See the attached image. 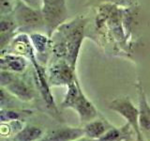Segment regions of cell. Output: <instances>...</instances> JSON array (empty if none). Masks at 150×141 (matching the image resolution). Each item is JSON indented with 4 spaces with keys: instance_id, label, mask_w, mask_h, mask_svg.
<instances>
[{
    "instance_id": "obj_1",
    "label": "cell",
    "mask_w": 150,
    "mask_h": 141,
    "mask_svg": "<svg viewBox=\"0 0 150 141\" xmlns=\"http://www.w3.org/2000/svg\"><path fill=\"white\" fill-rule=\"evenodd\" d=\"M86 24V18L77 17L69 22H65L54 31L51 37V52L54 60L64 59L76 70Z\"/></svg>"
},
{
    "instance_id": "obj_2",
    "label": "cell",
    "mask_w": 150,
    "mask_h": 141,
    "mask_svg": "<svg viewBox=\"0 0 150 141\" xmlns=\"http://www.w3.org/2000/svg\"><path fill=\"white\" fill-rule=\"evenodd\" d=\"M12 15L18 26V30H35L44 27V19L41 9H35L16 0Z\"/></svg>"
},
{
    "instance_id": "obj_3",
    "label": "cell",
    "mask_w": 150,
    "mask_h": 141,
    "mask_svg": "<svg viewBox=\"0 0 150 141\" xmlns=\"http://www.w3.org/2000/svg\"><path fill=\"white\" fill-rule=\"evenodd\" d=\"M41 11L44 19V29L50 38L54 31L66 22L68 8L66 0H51L42 3Z\"/></svg>"
},
{
    "instance_id": "obj_4",
    "label": "cell",
    "mask_w": 150,
    "mask_h": 141,
    "mask_svg": "<svg viewBox=\"0 0 150 141\" xmlns=\"http://www.w3.org/2000/svg\"><path fill=\"white\" fill-rule=\"evenodd\" d=\"M1 88L22 102H31L34 99V90L16 73L1 70Z\"/></svg>"
},
{
    "instance_id": "obj_5",
    "label": "cell",
    "mask_w": 150,
    "mask_h": 141,
    "mask_svg": "<svg viewBox=\"0 0 150 141\" xmlns=\"http://www.w3.org/2000/svg\"><path fill=\"white\" fill-rule=\"evenodd\" d=\"M109 109L116 112L128 121L135 135L141 133L139 126V109L128 96L117 97L109 103Z\"/></svg>"
},
{
    "instance_id": "obj_6",
    "label": "cell",
    "mask_w": 150,
    "mask_h": 141,
    "mask_svg": "<svg viewBox=\"0 0 150 141\" xmlns=\"http://www.w3.org/2000/svg\"><path fill=\"white\" fill-rule=\"evenodd\" d=\"M50 86H69L77 79L75 70L64 59H56L49 68L47 75Z\"/></svg>"
},
{
    "instance_id": "obj_7",
    "label": "cell",
    "mask_w": 150,
    "mask_h": 141,
    "mask_svg": "<svg viewBox=\"0 0 150 141\" xmlns=\"http://www.w3.org/2000/svg\"><path fill=\"white\" fill-rule=\"evenodd\" d=\"M69 108H71L79 116V119L83 123H87L89 121L96 120L98 116V112L92 102L84 95L81 87L76 94V96L69 103Z\"/></svg>"
},
{
    "instance_id": "obj_8",
    "label": "cell",
    "mask_w": 150,
    "mask_h": 141,
    "mask_svg": "<svg viewBox=\"0 0 150 141\" xmlns=\"http://www.w3.org/2000/svg\"><path fill=\"white\" fill-rule=\"evenodd\" d=\"M139 97V126L141 132L144 134H150V105L147 102L143 85L140 81L136 85Z\"/></svg>"
},
{
    "instance_id": "obj_9",
    "label": "cell",
    "mask_w": 150,
    "mask_h": 141,
    "mask_svg": "<svg viewBox=\"0 0 150 141\" xmlns=\"http://www.w3.org/2000/svg\"><path fill=\"white\" fill-rule=\"evenodd\" d=\"M16 30H18V26L12 13L8 14V15H1V20H0V45H1V51L6 48L14 39V37L16 36Z\"/></svg>"
},
{
    "instance_id": "obj_10",
    "label": "cell",
    "mask_w": 150,
    "mask_h": 141,
    "mask_svg": "<svg viewBox=\"0 0 150 141\" xmlns=\"http://www.w3.org/2000/svg\"><path fill=\"white\" fill-rule=\"evenodd\" d=\"M1 70L20 73L25 70L28 65L27 58L20 55L2 53L1 55Z\"/></svg>"
},
{
    "instance_id": "obj_11",
    "label": "cell",
    "mask_w": 150,
    "mask_h": 141,
    "mask_svg": "<svg viewBox=\"0 0 150 141\" xmlns=\"http://www.w3.org/2000/svg\"><path fill=\"white\" fill-rule=\"evenodd\" d=\"M30 40L32 42L33 48L37 54V59L40 62L42 58H47L49 54V50L52 51L51 38L48 35L41 34V33H30Z\"/></svg>"
},
{
    "instance_id": "obj_12",
    "label": "cell",
    "mask_w": 150,
    "mask_h": 141,
    "mask_svg": "<svg viewBox=\"0 0 150 141\" xmlns=\"http://www.w3.org/2000/svg\"><path fill=\"white\" fill-rule=\"evenodd\" d=\"M47 136L50 141H75L84 136V130L79 127H64Z\"/></svg>"
},
{
    "instance_id": "obj_13",
    "label": "cell",
    "mask_w": 150,
    "mask_h": 141,
    "mask_svg": "<svg viewBox=\"0 0 150 141\" xmlns=\"http://www.w3.org/2000/svg\"><path fill=\"white\" fill-rule=\"evenodd\" d=\"M44 131L36 125H25L12 136V141H38L43 137Z\"/></svg>"
},
{
    "instance_id": "obj_14",
    "label": "cell",
    "mask_w": 150,
    "mask_h": 141,
    "mask_svg": "<svg viewBox=\"0 0 150 141\" xmlns=\"http://www.w3.org/2000/svg\"><path fill=\"white\" fill-rule=\"evenodd\" d=\"M109 128H111V127L106 122L102 121L101 120L96 119L92 121L87 122L84 125V136H86L87 138L91 139L92 141L97 140L101 137Z\"/></svg>"
},
{
    "instance_id": "obj_15",
    "label": "cell",
    "mask_w": 150,
    "mask_h": 141,
    "mask_svg": "<svg viewBox=\"0 0 150 141\" xmlns=\"http://www.w3.org/2000/svg\"><path fill=\"white\" fill-rule=\"evenodd\" d=\"M31 111L18 110L13 108H1L0 112V120L1 122H11L14 120H20L22 117L31 115Z\"/></svg>"
},
{
    "instance_id": "obj_16",
    "label": "cell",
    "mask_w": 150,
    "mask_h": 141,
    "mask_svg": "<svg viewBox=\"0 0 150 141\" xmlns=\"http://www.w3.org/2000/svg\"><path fill=\"white\" fill-rule=\"evenodd\" d=\"M127 136V129L111 127L101 137L94 141H124Z\"/></svg>"
},
{
    "instance_id": "obj_17",
    "label": "cell",
    "mask_w": 150,
    "mask_h": 141,
    "mask_svg": "<svg viewBox=\"0 0 150 141\" xmlns=\"http://www.w3.org/2000/svg\"><path fill=\"white\" fill-rule=\"evenodd\" d=\"M14 3L12 0H0V14L8 15L13 12Z\"/></svg>"
},
{
    "instance_id": "obj_18",
    "label": "cell",
    "mask_w": 150,
    "mask_h": 141,
    "mask_svg": "<svg viewBox=\"0 0 150 141\" xmlns=\"http://www.w3.org/2000/svg\"><path fill=\"white\" fill-rule=\"evenodd\" d=\"M21 1L35 9H41L42 7V0H21Z\"/></svg>"
},
{
    "instance_id": "obj_19",
    "label": "cell",
    "mask_w": 150,
    "mask_h": 141,
    "mask_svg": "<svg viewBox=\"0 0 150 141\" xmlns=\"http://www.w3.org/2000/svg\"><path fill=\"white\" fill-rule=\"evenodd\" d=\"M136 141H145V139H144V135H143L142 132H141V133L136 134Z\"/></svg>"
},
{
    "instance_id": "obj_20",
    "label": "cell",
    "mask_w": 150,
    "mask_h": 141,
    "mask_svg": "<svg viewBox=\"0 0 150 141\" xmlns=\"http://www.w3.org/2000/svg\"><path fill=\"white\" fill-rule=\"evenodd\" d=\"M38 141H50V140L48 138V136H43V137H41L40 139H39Z\"/></svg>"
},
{
    "instance_id": "obj_21",
    "label": "cell",
    "mask_w": 150,
    "mask_h": 141,
    "mask_svg": "<svg viewBox=\"0 0 150 141\" xmlns=\"http://www.w3.org/2000/svg\"><path fill=\"white\" fill-rule=\"evenodd\" d=\"M75 141H91V140H89V138H83V137H81V138H79V139H77V140H75Z\"/></svg>"
},
{
    "instance_id": "obj_22",
    "label": "cell",
    "mask_w": 150,
    "mask_h": 141,
    "mask_svg": "<svg viewBox=\"0 0 150 141\" xmlns=\"http://www.w3.org/2000/svg\"><path fill=\"white\" fill-rule=\"evenodd\" d=\"M47 1H51V0H42V3H43V2H47Z\"/></svg>"
}]
</instances>
